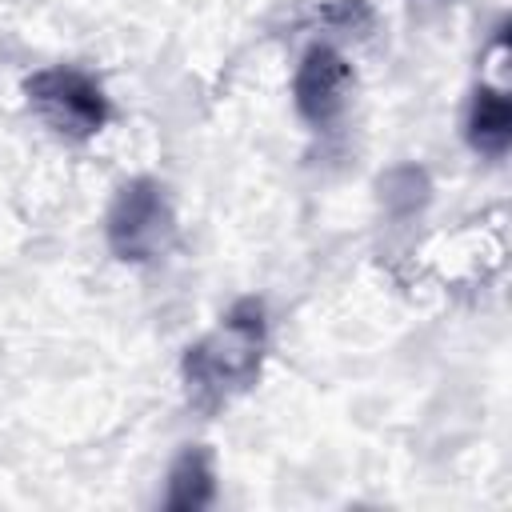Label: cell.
<instances>
[{
	"label": "cell",
	"instance_id": "2",
	"mask_svg": "<svg viewBox=\"0 0 512 512\" xmlns=\"http://www.w3.org/2000/svg\"><path fill=\"white\" fill-rule=\"evenodd\" d=\"M176 236V216L168 192L156 180H132L116 192L108 208V244L120 260H156Z\"/></svg>",
	"mask_w": 512,
	"mask_h": 512
},
{
	"label": "cell",
	"instance_id": "3",
	"mask_svg": "<svg viewBox=\"0 0 512 512\" xmlns=\"http://www.w3.org/2000/svg\"><path fill=\"white\" fill-rule=\"evenodd\" d=\"M24 92H28L32 108L64 136H92L108 120L100 84L92 76H84L80 68H64V64L40 68L36 76H28Z\"/></svg>",
	"mask_w": 512,
	"mask_h": 512
},
{
	"label": "cell",
	"instance_id": "6",
	"mask_svg": "<svg viewBox=\"0 0 512 512\" xmlns=\"http://www.w3.org/2000/svg\"><path fill=\"white\" fill-rule=\"evenodd\" d=\"M216 492V472H212V456L204 448H188L172 476H168V508L176 512H192V508H204Z\"/></svg>",
	"mask_w": 512,
	"mask_h": 512
},
{
	"label": "cell",
	"instance_id": "1",
	"mask_svg": "<svg viewBox=\"0 0 512 512\" xmlns=\"http://www.w3.org/2000/svg\"><path fill=\"white\" fill-rule=\"evenodd\" d=\"M264 356V308L260 300H240L200 344L184 356L188 396L200 408H220L236 392H244Z\"/></svg>",
	"mask_w": 512,
	"mask_h": 512
},
{
	"label": "cell",
	"instance_id": "5",
	"mask_svg": "<svg viewBox=\"0 0 512 512\" xmlns=\"http://www.w3.org/2000/svg\"><path fill=\"white\" fill-rule=\"evenodd\" d=\"M468 140L484 156H504L512 140V104L504 92H492V88L476 92L472 112H468Z\"/></svg>",
	"mask_w": 512,
	"mask_h": 512
},
{
	"label": "cell",
	"instance_id": "4",
	"mask_svg": "<svg viewBox=\"0 0 512 512\" xmlns=\"http://www.w3.org/2000/svg\"><path fill=\"white\" fill-rule=\"evenodd\" d=\"M348 92H352L348 60L328 44L308 48L304 60H300V72H296V108H300V116L312 120V124H328L344 112Z\"/></svg>",
	"mask_w": 512,
	"mask_h": 512
}]
</instances>
